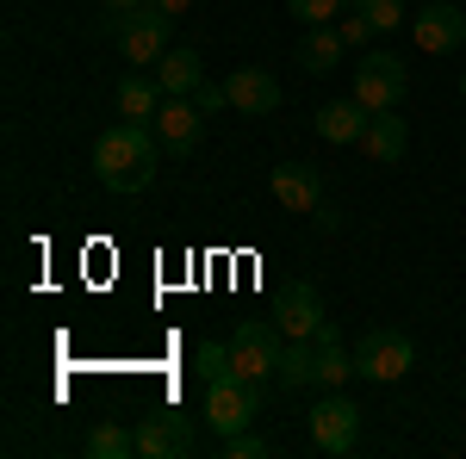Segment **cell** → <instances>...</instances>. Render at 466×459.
<instances>
[{"label": "cell", "instance_id": "5b68a950", "mask_svg": "<svg viewBox=\"0 0 466 459\" xmlns=\"http://www.w3.org/2000/svg\"><path fill=\"white\" fill-rule=\"evenodd\" d=\"M305 434H311V447L329 454V459L355 454V447H360V404H355V397H342V391H329L323 404H311Z\"/></svg>", "mask_w": 466, "mask_h": 459}, {"label": "cell", "instance_id": "4fadbf2b", "mask_svg": "<svg viewBox=\"0 0 466 459\" xmlns=\"http://www.w3.org/2000/svg\"><path fill=\"white\" fill-rule=\"evenodd\" d=\"M199 100H162V112H156V137H162V149H175V155H187L193 143H199Z\"/></svg>", "mask_w": 466, "mask_h": 459}, {"label": "cell", "instance_id": "7a4b0ae2", "mask_svg": "<svg viewBox=\"0 0 466 459\" xmlns=\"http://www.w3.org/2000/svg\"><path fill=\"white\" fill-rule=\"evenodd\" d=\"M106 32H112V44L125 50L131 69H149V63L168 56V32H175V19H168L162 6H137V13H106Z\"/></svg>", "mask_w": 466, "mask_h": 459}, {"label": "cell", "instance_id": "30bf717a", "mask_svg": "<svg viewBox=\"0 0 466 459\" xmlns=\"http://www.w3.org/2000/svg\"><path fill=\"white\" fill-rule=\"evenodd\" d=\"M280 335H287V342H311V335H318L323 329V298H318V285L311 280H292L287 292H280Z\"/></svg>", "mask_w": 466, "mask_h": 459}, {"label": "cell", "instance_id": "44dd1931", "mask_svg": "<svg viewBox=\"0 0 466 459\" xmlns=\"http://www.w3.org/2000/svg\"><path fill=\"white\" fill-rule=\"evenodd\" d=\"M280 385H287V391L318 385V366H311V342H287V354H280Z\"/></svg>", "mask_w": 466, "mask_h": 459}, {"label": "cell", "instance_id": "6da1fadb", "mask_svg": "<svg viewBox=\"0 0 466 459\" xmlns=\"http://www.w3.org/2000/svg\"><path fill=\"white\" fill-rule=\"evenodd\" d=\"M156 155H162V137L156 125H137V118H118L94 137V175L112 193H144L156 180Z\"/></svg>", "mask_w": 466, "mask_h": 459}, {"label": "cell", "instance_id": "2e32d148", "mask_svg": "<svg viewBox=\"0 0 466 459\" xmlns=\"http://www.w3.org/2000/svg\"><path fill=\"white\" fill-rule=\"evenodd\" d=\"M162 81L156 75H125L118 81V118H137V125H156V112H162Z\"/></svg>", "mask_w": 466, "mask_h": 459}, {"label": "cell", "instance_id": "9a60e30c", "mask_svg": "<svg viewBox=\"0 0 466 459\" xmlns=\"http://www.w3.org/2000/svg\"><path fill=\"white\" fill-rule=\"evenodd\" d=\"M311 366H318V385H329V391H342V379L355 373V354L342 348V335H336L329 323L311 335Z\"/></svg>", "mask_w": 466, "mask_h": 459}, {"label": "cell", "instance_id": "d6986e66", "mask_svg": "<svg viewBox=\"0 0 466 459\" xmlns=\"http://www.w3.org/2000/svg\"><path fill=\"white\" fill-rule=\"evenodd\" d=\"M342 56H349V44H342L336 25H311L305 44H299V69H305V75H329Z\"/></svg>", "mask_w": 466, "mask_h": 459}, {"label": "cell", "instance_id": "f1b7e54d", "mask_svg": "<svg viewBox=\"0 0 466 459\" xmlns=\"http://www.w3.org/2000/svg\"><path fill=\"white\" fill-rule=\"evenodd\" d=\"M106 13H137V6H149V0H100Z\"/></svg>", "mask_w": 466, "mask_h": 459}, {"label": "cell", "instance_id": "484cf974", "mask_svg": "<svg viewBox=\"0 0 466 459\" xmlns=\"http://www.w3.org/2000/svg\"><path fill=\"white\" fill-rule=\"evenodd\" d=\"M336 32H342V44H349V50H367V37H373V19H367V13H349Z\"/></svg>", "mask_w": 466, "mask_h": 459}, {"label": "cell", "instance_id": "ac0fdd59", "mask_svg": "<svg viewBox=\"0 0 466 459\" xmlns=\"http://www.w3.org/2000/svg\"><path fill=\"white\" fill-rule=\"evenodd\" d=\"M367 118H373V112L360 106V100H336V106H318V118H311V125H318L323 143H360Z\"/></svg>", "mask_w": 466, "mask_h": 459}, {"label": "cell", "instance_id": "d4e9b609", "mask_svg": "<svg viewBox=\"0 0 466 459\" xmlns=\"http://www.w3.org/2000/svg\"><path fill=\"white\" fill-rule=\"evenodd\" d=\"M274 454V441H261L249 428H237V434H224V459H268Z\"/></svg>", "mask_w": 466, "mask_h": 459}, {"label": "cell", "instance_id": "9c48e42d", "mask_svg": "<svg viewBox=\"0 0 466 459\" xmlns=\"http://www.w3.org/2000/svg\"><path fill=\"white\" fill-rule=\"evenodd\" d=\"M193 447H199V434L180 410H162V416L137 423V459H187Z\"/></svg>", "mask_w": 466, "mask_h": 459}, {"label": "cell", "instance_id": "52a82bcc", "mask_svg": "<svg viewBox=\"0 0 466 459\" xmlns=\"http://www.w3.org/2000/svg\"><path fill=\"white\" fill-rule=\"evenodd\" d=\"M404 87H410V75H404V63H398L392 50H367L355 63V100L367 112H398Z\"/></svg>", "mask_w": 466, "mask_h": 459}, {"label": "cell", "instance_id": "ffe728a7", "mask_svg": "<svg viewBox=\"0 0 466 459\" xmlns=\"http://www.w3.org/2000/svg\"><path fill=\"white\" fill-rule=\"evenodd\" d=\"M87 459H137V428H125V423L87 428Z\"/></svg>", "mask_w": 466, "mask_h": 459}, {"label": "cell", "instance_id": "8992f818", "mask_svg": "<svg viewBox=\"0 0 466 459\" xmlns=\"http://www.w3.org/2000/svg\"><path fill=\"white\" fill-rule=\"evenodd\" d=\"M280 323H243L237 335H230V373H243V379H280Z\"/></svg>", "mask_w": 466, "mask_h": 459}, {"label": "cell", "instance_id": "e0dca14e", "mask_svg": "<svg viewBox=\"0 0 466 459\" xmlns=\"http://www.w3.org/2000/svg\"><path fill=\"white\" fill-rule=\"evenodd\" d=\"M404 143H410V137H404V118H398V112H373L367 131H360V149H367L380 168H392L398 155H404Z\"/></svg>", "mask_w": 466, "mask_h": 459}, {"label": "cell", "instance_id": "3957f363", "mask_svg": "<svg viewBox=\"0 0 466 459\" xmlns=\"http://www.w3.org/2000/svg\"><path fill=\"white\" fill-rule=\"evenodd\" d=\"M261 404H268V385H261V379H243V373L206 379V423H212L218 434L249 428L255 416H261Z\"/></svg>", "mask_w": 466, "mask_h": 459}, {"label": "cell", "instance_id": "5bb4252c", "mask_svg": "<svg viewBox=\"0 0 466 459\" xmlns=\"http://www.w3.org/2000/svg\"><path fill=\"white\" fill-rule=\"evenodd\" d=\"M156 81H162L168 100H193V94L206 87V63H199V50H168V56L156 63Z\"/></svg>", "mask_w": 466, "mask_h": 459}, {"label": "cell", "instance_id": "f546056e", "mask_svg": "<svg viewBox=\"0 0 466 459\" xmlns=\"http://www.w3.org/2000/svg\"><path fill=\"white\" fill-rule=\"evenodd\" d=\"M461 100H466V69H461Z\"/></svg>", "mask_w": 466, "mask_h": 459}, {"label": "cell", "instance_id": "8fae6325", "mask_svg": "<svg viewBox=\"0 0 466 459\" xmlns=\"http://www.w3.org/2000/svg\"><path fill=\"white\" fill-rule=\"evenodd\" d=\"M268 186H274V199L287 212H318L323 205V168H311V162H280L268 175Z\"/></svg>", "mask_w": 466, "mask_h": 459}, {"label": "cell", "instance_id": "7402d4cb", "mask_svg": "<svg viewBox=\"0 0 466 459\" xmlns=\"http://www.w3.org/2000/svg\"><path fill=\"white\" fill-rule=\"evenodd\" d=\"M355 13L373 19V32H398V25H410V19H404V0H355Z\"/></svg>", "mask_w": 466, "mask_h": 459}, {"label": "cell", "instance_id": "ba28073f", "mask_svg": "<svg viewBox=\"0 0 466 459\" xmlns=\"http://www.w3.org/2000/svg\"><path fill=\"white\" fill-rule=\"evenodd\" d=\"M410 37H417V50L448 56V50H461V44H466V13L454 6V0H430V6L410 19Z\"/></svg>", "mask_w": 466, "mask_h": 459}, {"label": "cell", "instance_id": "7c38bea8", "mask_svg": "<svg viewBox=\"0 0 466 459\" xmlns=\"http://www.w3.org/2000/svg\"><path fill=\"white\" fill-rule=\"evenodd\" d=\"M224 94H230V106L237 112H249V118H268V112H280V81L268 69H237L230 81H224Z\"/></svg>", "mask_w": 466, "mask_h": 459}, {"label": "cell", "instance_id": "4316f807", "mask_svg": "<svg viewBox=\"0 0 466 459\" xmlns=\"http://www.w3.org/2000/svg\"><path fill=\"white\" fill-rule=\"evenodd\" d=\"M311 217H318V230H342V212H336V205H318Z\"/></svg>", "mask_w": 466, "mask_h": 459}, {"label": "cell", "instance_id": "83f0119b", "mask_svg": "<svg viewBox=\"0 0 466 459\" xmlns=\"http://www.w3.org/2000/svg\"><path fill=\"white\" fill-rule=\"evenodd\" d=\"M149 6H162V13H168V19H180V13H187V6H193V0H149Z\"/></svg>", "mask_w": 466, "mask_h": 459}, {"label": "cell", "instance_id": "cb8c5ba5", "mask_svg": "<svg viewBox=\"0 0 466 459\" xmlns=\"http://www.w3.org/2000/svg\"><path fill=\"white\" fill-rule=\"evenodd\" d=\"M193 373L199 379H224L230 373V342H206V348L193 354Z\"/></svg>", "mask_w": 466, "mask_h": 459}, {"label": "cell", "instance_id": "603a6c76", "mask_svg": "<svg viewBox=\"0 0 466 459\" xmlns=\"http://www.w3.org/2000/svg\"><path fill=\"white\" fill-rule=\"evenodd\" d=\"M287 6H292V19H305V25H336L349 0H287Z\"/></svg>", "mask_w": 466, "mask_h": 459}, {"label": "cell", "instance_id": "277c9868", "mask_svg": "<svg viewBox=\"0 0 466 459\" xmlns=\"http://www.w3.org/2000/svg\"><path fill=\"white\" fill-rule=\"evenodd\" d=\"M410 366H417V342L404 329H367L355 342V373L373 385H398Z\"/></svg>", "mask_w": 466, "mask_h": 459}]
</instances>
